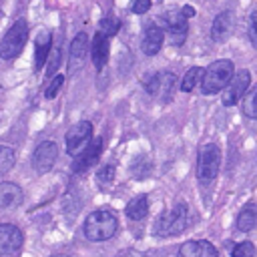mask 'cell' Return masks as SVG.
Instances as JSON below:
<instances>
[{
  "mask_svg": "<svg viewBox=\"0 0 257 257\" xmlns=\"http://www.w3.org/2000/svg\"><path fill=\"white\" fill-rule=\"evenodd\" d=\"M118 221L112 211L108 209H96L84 219V235L88 241H106L116 233Z\"/></svg>",
  "mask_w": 257,
  "mask_h": 257,
  "instance_id": "cell-1",
  "label": "cell"
},
{
  "mask_svg": "<svg viewBox=\"0 0 257 257\" xmlns=\"http://www.w3.org/2000/svg\"><path fill=\"white\" fill-rule=\"evenodd\" d=\"M187 221H189V209L185 203H177L175 207H171L169 211L161 213L159 219L155 221V227H153V233L157 237H173V235H179L185 227H187Z\"/></svg>",
  "mask_w": 257,
  "mask_h": 257,
  "instance_id": "cell-2",
  "label": "cell"
},
{
  "mask_svg": "<svg viewBox=\"0 0 257 257\" xmlns=\"http://www.w3.org/2000/svg\"><path fill=\"white\" fill-rule=\"evenodd\" d=\"M231 78H233V62L215 60L213 64H209V68L201 78V90L203 94H217L229 84Z\"/></svg>",
  "mask_w": 257,
  "mask_h": 257,
  "instance_id": "cell-3",
  "label": "cell"
},
{
  "mask_svg": "<svg viewBox=\"0 0 257 257\" xmlns=\"http://www.w3.org/2000/svg\"><path fill=\"white\" fill-rule=\"evenodd\" d=\"M26 40H28V24L24 20H16L0 42V58L4 60L16 58L22 52Z\"/></svg>",
  "mask_w": 257,
  "mask_h": 257,
  "instance_id": "cell-4",
  "label": "cell"
},
{
  "mask_svg": "<svg viewBox=\"0 0 257 257\" xmlns=\"http://www.w3.org/2000/svg\"><path fill=\"white\" fill-rule=\"evenodd\" d=\"M221 167V151L213 143H205L199 149V161H197V177L201 183H209L217 177Z\"/></svg>",
  "mask_w": 257,
  "mask_h": 257,
  "instance_id": "cell-5",
  "label": "cell"
},
{
  "mask_svg": "<svg viewBox=\"0 0 257 257\" xmlns=\"http://www.w3.org/2000/svg\"><path fill=\"white\" fill-rule=\"evenodd\" d=\"M90 139H92V124L88 120H80L76 122L68 133H66V153L76 157L80 155L88 145H90Z\"/></svg>",
  "mask_w": 257,
  "mask_h": 257,
  "instance_id": "cell-6",
  "label": "cell"
},
{
  "mask_svg": "<svg viewBox=\"0 0 257 257\" xmlns=\"http://www.w3.org/2000/svg\"><path fill=\"white\" fill-rule=\"evenodd\" d=\"M161 22H163V28L171 34L173 44H183L185 42L187 32H189V24H187V18L181 12L169 10L161 16Z\"/></svg>",
  "mask_w": 257,
  "mask_h": 257,
  "instance_id": "cell-7",
  "label": "cell"
},
{
  "mask_svg": "<svg viewBox=\"0 0 257 257\" xmlns=\"http://www.w3.org/2000/svg\"><path fill=\"white\" fill-rule=\"evenodd\" d=\"M249 82H251V74H249V70H241V72H237V74L229 80V84L225 86L223 104H225V106H233V104H237V102L245 96V92H247V88H249Z\"/></svg>",
  "mask_w": 257,
  "mask_h": 257,
  "instance_id": "cell-8",
  "label": "cell"
},
{
  "mask_svg": "<svg viewBox=\"0 0 257 257\" xmlns=\"http://www.w3.org/2000/svg\"><path fill=\"white\" fill-rule=\"evenodd\" d=\"M24 235L22 231L12 223L0 225V255H14L22 249Z\"/></svg>",
  "mask_w": 257,
  "mask_h": 257,
  "instance_id": "cell-9",
  "label": "cell"
},
{
  "mask_svg": "<svg viewBox=\"0 0 257 257\" xmlns=\"http://www.w3.org/2000/svg\"><path fill=\"white\" fill-rule=\"evenodd\" d=\"M56 157H58V147H56V143L44 141V143H40V145L34 149L32 165H34V169H36L38 173H46V171L54 165Z\"/></svg>",
  "mask_w": 257,
  "mask_h": 257,
  "instance_id": "cell-10",
  "label": "cell"
},
{
  "mask_svg": "<svg viewBox=\"0 0 257 257\" xmlns=\"http://www.w3.org/2000/svg\"><path fill=\"white\" fill-rule=\"evenodd\" d=\"M177 257H219L217 249L213 243L197 239V241H187L179 247Z\"/></svg>",
  "mask_w": 257,
  "mask_h": 257,
  "instance_id": "cell-11",
  "label": "cell"
},
{
  "mask_svg": "<svg viewBox=\"0 0 257 257\" xmlns=\"http://www.w3.org/2000/svg\"><path fill=\"white\" fill-rule=\"evenodd\" d=\"M100 151H102V139L98 137V139L92 141L80 155H76V161L72 163V171H74V173H84L88 167H92V165L96 163Z\"/></svg>",
  "mask_w": 257,
  "mask_h": 257,
  "instance_id": "cell-12",
  "label": "cell"
},
{
  "mask_svg": "<svg viewBox=\"0 0 257 257\" xmlns=\"http://www.w3.org/2000/svg\"><path fill=\"white\" fill-rule=\"evenodd\" d=\"M22 189L14 183H0V209H14L22 205Z\"/></svg>",
  "mask_w": 257,
  "mask_h": 257,
  "instance_id": "cell-13",
  "label": "cell"
},
{
  "mask_svg": "<svg viewBox=\"0 0 257 257\" xmlns=\"http://www.w3.org/2000/svg\"><path fill=\"white\" fill-rule=\"evenodd\" d=\"M163 28L157 26V24H149L147 30H145V38H143V52L153 56L161 50L163 46Z\"/></svg>",
  "mask_w": 257,
  "mask_h": 257,
  "instance_id": "cell-14",
  "label": "cell"
},
{
  "mask_svg": "<svg viewBox=\"0 0 257 257\" xmlns=\"http://www.w3.org/2000/svg\"><path fill=\"white\" fill-rule=\"evenodd\" d=\"M106 60H108V38L102 32H96L94 40H92V62H94V68L102 70Z\"/></svg>",
  "mask_w": 257,
  "mask_h": 257,
  "instance_id": "cell-15",
  "label": "cell"
},
{
  "mask_svg": "<svg viewBox=\"0 0 257 257\" xmlns=\"http://www.w3.org/2000/svg\"><path fill=\"white\" fill-rule=\"evenodd\" d=\"M231 30V12H221L215 16L213 26H211V38L215 42H223L229 36Z\"/></svg>",
  "mask_w": 257,
  "mask_h": 257,
  "instance_id": "cell-16",
  "label": "cell"
},
{
  "mask_svg": "<svg viewBox=\"0 0 257 257\" xmlns=\"http://www.w3.org/2000/svg\"><path fill=\"white\" fill-rule=\"evenodd\" d=\"M124 211H126V217L133 219V221L145 219L147 213H149V197H147V195H139V197L131 199Z\"/></svg>",
  "mask_w": 257,
  "mask_h": 257,
  "instance_id": "cell-17",
  "label": "cell"
},
{
  "mask_svg": "<svg viewBox=\"0 0 257 257\" xmlns=\"http://www.w3.org/2000/svg\"><path fill=\"white\" fill-rule=\"evenodd\" d=\"M50 40H52V36L46 30H42L36 36V60H34L36 62V70H40L44 66V62L48 60V56H50Z\"/></svg>",
  "mask_w": 257,
  "mask_h": 257,
  "instance_id": "cell-18",
  "label": "cell"
},
{
  "mask_svg": "<svg viewBox=\"0 0 257 257\" xmlns=\"http://www.w3.org/2000/svg\"><path fill=\"white\" fill-rule=\"evenodd\" d=\"M255 225H257V209L253 203H249V205H245V209L237 217V229L239 231H251Z\"/></svg>",
  "mask_w": 257,
  "mask_h": 257,
  "instance_id": "cell-19",
  "label": "cell"
},
{
  "mask_svg": "<svg viewBox=\"0 0 257 257\" xmlns=\"http://www.w3.org/2000/svg\"><path fill=\"white\" fill-rule=\"evenodd\" d=\"M86 48H88V38H86V34L84 32H80V34H76V38L72 40V44H70V60L72 62H82V58H84V54H86Z\"/></svg>",
  "mask_w": 257,
  "mask_h": 257,
  "instance_id": "cell-20",
  "label": "cell"
},
{
  "mask_svg": "<svg viewBox=\"0 0 257 257\" xmlns=\"http://www.w3.org/2000/svg\"><path fill=\"white\" fill-rule=\"evenodd\" d=\"M203 74H205V70H203L201 66H193V68H189L187 74H185L183 80H181V90H183V92H191V90L197 86V82H201Z\"/></svg>",
  "mask_w": 257,
  "mask_h": 257,
  "instance_id": "cell-21",
  "label": "cell"
},
{
  "mask_svg": "<svg viewBox=\"0 0 257 257\" xmlns=\"http://www.w3.org/2000/svg\"><path fill=\"white\" fill-rule=\"evenodd\" d=\"M14 161H16V153L10 147H0V177L14 167Z\"/></svg>",
  "mask_w": 257,
  "mask_h": 257,
  "instance_id": "cell-22",
  "label": "cell"
},
{
  "mask_svg": "<svg viewBox=\"0 0 257 257\" xmlns=\"http://www.w3.org/2000/svg\"><path fill=\"white\" fill-rule=\"evenodd\" d=\"M173 84H175V76H173L171 72H161L157 94H161L163 98H169V96H171V88H173Z\"/></svg>",
  "mask_w": 257,
  "mask_h": 257,
  "instance_id": "cell-23",
  "label": "cell"
},
{
  "mask_svg": "<svg viewBox=\"0 0 257 257\" xmlns=\"http://www.w3.org/2000/svg\"><path fill=\"white\" fill-rule=\"evenodd\" d=\"M255 98H257V90H255V88H251L249 92H245L243 102H241L243 112H245L249 118H255V116H257V110H255Z\"/></svg>",
  "mask_w": 257,
  "mask_h": 257,
  "instance_id": "cell-24",
  "label": "cell"
},
{
  "mask_svg": "<svg viewBox=\"0 0 257 257\" xmlns=\"http://www.w3.org/2000/svg\"><path fill=\"white\" fill-rule=\"evenodd\" d=\"M118 28H120V22H118L116 18H112V16H106V18L100 20L98 32H102L106 38H110V36H114V34L118 32Z\"/></svg>",
  "mask_w": 257,
  "mask_h": 257,
  "instance_id": "cell-25",
  "label": "cell"
},
{
  "mask_svg": "<svg viewBox=\"0 0 257 257\" xmlns=\"http://www.w3.org/2000/svg\"><path fill=\"white\" fill-rule=\"evenodd\" d=\"M233 257H255V245L251 241H241L231 251Z\"/></svg>",
  "mask_w": 257,
  "mask_h": 257,
  "instance_id": "cell-26",
  "label": "cell"
},
{
  "mask_svg": "<svg viewBox=\"0 0 257 257\" xmlns=\"http://www.w3.org/2000/svg\"><path fill=\"white\" fill-rule=\"evenodd\" d=\"M62 84H64V76H62V74L54 76V78L50 80V84L46 86V90H44L46 98H54V96H56V92L60 90V86H62Z\"/></svg>",
  "mask_w": 257,
  "mask_h": 257,
  "instance_id": "cell-27",
  "label": "cell"
},
{
  "mask_svg": "<svg viewBox=\"0 0 257 257\" xmlns=\"http://www.w3.org/2000/svg\"><path fill=\"white\" fill-rule=\"evenodd\" d=\"M159 78H161V72H155V74H151V76H147V78L143 80V84H145V88H147L149 94H157Z\"/></svg>",
  "mask_w": 257,
  "mask_h": 257,
  "instance_id": "cell-28",
  "label": "cell"
},
{
  "mask_svg": "<svg viewBox=\"0 0 257 257\" xmlns=\"http://www.w3.org/2000/svg\"><path fill=\"white\" fill-rule=\"evenodd\" d=\"M112 179H114V167L112 165H106L98 171V183L100 185H108Z\"/></svg>",
  "mask_w": 257,
  "mask_h": 257,
  "instance_id": "cell-29",
  "label": "cell"
},
{
  "mask_svg": "<svg viewBox=\"0 0 257 257\" xmlns=\"http://www.w3.org/2000/svg\"><path fill=\"white\" fill-rule=\"evenodd\" d=\"M58 64H60V50L54 48V50H52V58L48 60V72H46V76H50V74L58 68Z\"/></svg>",
  "mask_w": 257,
  "mask_h": 257,
  "instance_id": "cell-30",
  "label": "cell"
},
{
  "mask_svg": "<svg viewBox=\"0 0 257 257\" xmlns=\"http://www.w3.org/2000/svg\"><path fill=\"white\" fill-rule=\"evenodd\" d=\"M149 8H151V2H149V0H139V2H135V4H133V8H131V10H133L135 14H145Z\"/></svg>",
  "mask_w": 257,
  "mask_h": 257,
  "instance_id": "cell-31",
  "label": "cell"
},
{
  "mask_svg": "<svg viewBox=\"0 0 257 257\" xmlns=\"http://www.w3.org/2000/svg\"><path fill=\"white\" fill-rule=\"evenodd\" d=\"M255 16H257V14H253L251 24H249V36H251V42H253V44H255Z\"/></svg>",
  "mask_w": 257,
  "mask_h": 257,
  "instance_id": "cell-32",
  "label": "cell"
},
{
  "mask_svg": "<svg viewBox=\"0 0 257 257\" xmlns=\"http://www.w3.org/2000/svg\"><path fill=\"white\" fill-rule=\"evenodd\" d=\"M54 257H68V255H54Z\"/></svg>",
  "mask_w": 257,
  "mask_h": 257,
  "instance_id": "cell-33",
  "label": "cell"
},
{
  "mask_svg": "<svg viewBox=\"0 0 257 257\" xmlns=\"http://www.w3.org/2000/svg\"><path fill=\"white\" fill-rule=\"evenodd\" d=\"M0 18H2V10H0Z\"/></svg>",
  "mask_w": 257,
  "mask_h": 257,
  "instance_id": "cell-34",
  "label": "cell"
}]
</instances>
